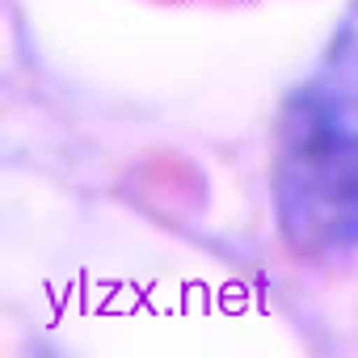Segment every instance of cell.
<instances>
[{
  "instance_id": "obj_1",
  "label": "cell",
  "mask_w": 358,
  "mask_h": 358,
  "mask_svg": "<svg viewBox=\"0 0 358 358\" xmlns=\"http://www.w3.org/2000/svg\"><path fill=\"white\" fill-rule=\"evenodd\" d=\"M274 207L287 245L308 262L358 253V97L308 85L291 106L274 160Z\"/></svg>"
}]
</instances>
